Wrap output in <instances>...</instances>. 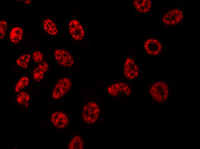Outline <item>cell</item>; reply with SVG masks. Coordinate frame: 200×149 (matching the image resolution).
Instances as JSON below:
<instances>
[{"label":"cell","mask_w":200,"mask_h":149,"mask_svg":"<svg viewBox=\"0 0 200 149\" xmlns=\"http://www.w3.org/2000/svg\"><path fill=\"white\" fill-rule=\"evenodd\" d=\"M169 86L165 82L159 81L153 84L149 90L150 95L155 102L160 103H164L168 97Z\"/></svg>","instance_id":"obj_1"},{"label":"cell","mask_w":200,"mask_h":149,"mask_svg":"<svg viewBox=\"0 0 200 149\" xmlns=\"http://www.w3.org/2000/svg\"><path fill=\"white\" fill-rule=\"evenodd\" d=\"M99 113V106L96 102H88L83 107L82 114L83 120L88 124L93 123L98 119Z\"/></svg>","instance_id":"obj_2"},{"label":"cell","mask_w":200,"mask_h":149,"mask_svg":"<svg viewBox=\"0 0 200 149\" xmlns=\"http://www.w3.org/2000/svg\"><path fill=\"white\" fill-rule=\"evenodd\" d=\"M71 85V81L69 78H64L61 79L54 87L52 97L55 99H61L68 92Z\"/></svg>","instance_id":"obj_3"},{"label":"cell","mask_w":200,"mask_h":149,"mask_svg":"<svg viewBox=\"0 0 200 149\" xmlns=\"http://www.w3.org/2000/svg\"><path fill=\"white\" fill-rule=\"evenodd\" d=\"M184 17L183 12L178 9H174L167 11L164 15L162 21L168 26L176 25L181 22Z\"/></svg>","instance_id":"obj_4"},{"label":"cell","mask_w":200,"mask_h":149,"mask_svg":"<svg viewBox=\"0 0 200 149\" xmlns=\"http://www.w3.org/2000/svg\"><path fill=\"white\" fill-rule=\"evenodd\" d=\"M55 60L60 65L66 68L71 67L74 63L71 54L67 51L61 48L56 49L54 53Z\"/></svg>","instance_id":"obj_5"},{"label":"cell","mask_w":200,"mask_h":149,"mask_svg":"<svg viewBox=\"0 0 200 149\" xmlns=\"http://www.w3.org/2000/svg\"><path fill=\"white\" fill-rule=\"evenodd\" d=\"M42 32L48 36H54L59 32V28L56 20L51 17H46L40 20Z\"/></svg>","instance_id":"obj_6"},{"label":"cell","mask_w":200,"mask_h":149,"mask_svg":"<svg viewBox=\"0 0 200 149\" xmlns=\"http://www.w3.org/2000/svg\"><path fill=\"white\" fill-rule=\"evenodd\" d=\"M69 31L71 37L75 40H81L84 36V28L77 19L74 18L70 21Z\"/></svg>","instance_id":"obj_7"},{"label":"cell","mask_w":200,"mask_h":149,"mask_svg":"<svg viewBox=\"0 0 200 149\" xmlns=\"http://www.w3.org/2000/svg\"><path fill=\"white\" fill-rule=\"evenodd\" d=\"M123 70L125 77L131 80L136 78L139 72L137 65L134 60L130 58H127L125 61Z\"/></svg>","instance_id":"obj_8"},{"label":"cell","mask_w":200,"mask_h":149,"mask_svg":"<svg viewBox=\"0 0 200 149\" xmlns=\"http://www.w3.org/2000/svg\"><path fill=\"white\" fill-rule=\"evenodd\" d=\"M144 47L146 52L151 55L156 56L161 52L162 45L157 39L150 38L145 41Z\"/></svg>","instance_id":"obj_9"},{"label":"cell","mask_w":200,"mask_h":149,"mask_svg":"<svg viewBox=\"0 0 200 149\" xmlns=\"http://www.w3.org/2000/svg\"><path fill=\"white\" fill-rule=\"evenodd\" d=\"M51 121L52 124L59 129L65 128L68 123V117L65 113L60 111L52 113L51 116Z\"/></svg>","instance_id":"obj_10"},{"label":"cell","mask_w":200,"mask_h":149,"mask_svg":"<svg viewBox=\"0 0 200 149\" xmlns=\"http://www.w3.org/2000/svg\"><path fill=\"white\" fill-rule=\"evenodd\" d=\"M107 91L109 94L114 96L123 93L128 95L131 93V90L128 86L123 83H116L111 85L108 87Z\"/></svg>","instance_id":"obj_11"},{"label":"cell","mask_w":200,"mask_h":149,"mask_svg":"<svg viewBox=\"0 0 200 149\" xmlns=\"http://www.w3.org/2000/svg\"><path fill=\"white\" fill-rule=\"evenodd\" d=\"M22 28L19 26H15L11 30L9 35L10 42L14 44H17L22 40L24 35Z\"/></svg>","instance_id":"obj_12"},{"label":"cell","mask_w":200,"mask_h":149,"mask_svg":"<svg viewBox=\"0 0 200 149\" xmlns=\"http://www.w3.org/2000/svg\"><path fill=\"white\" fill-rule=\"evenodd\" d=\"M133 4L134 8L137 11L141 13H145L150 10L152 2L150 0H134Z\"/></svg>","instance_id":"obj_13"},{"label":"cell","mask_w":200,"mask_h":149,"mask_svg":"<svg viewBox=\"0 0 200 149\" xmlns=\"http://www.w3.org/2000/svg\"><path fill=\"white\" fill-rule=\"evenodd\" d=\"M31 60V55L29 53H24L18 56L15 61L16 64L21 68L26 69Z\"/></svg>","instance_id":"obj_14"},{"label":"cell","mask_w":200,"mask_h":149,"mask_svg":"<svg viewBox=\"0 0 200 149\" xmlns=\"http://www.w3.org/2000/svg\"><path fill=\"white\" fill-rule=\"evenodd\" d=\"M84 142L82 138L79 136H74L68 144L69 149H82L84 148Z\"/></svg>","instance_id":"obj_15"},{"label":"cell","mask_w":200,"mask_h":149,"mask_svg":"<svg viewBox=\"0 0 200 149\" xmlns=\"http://www.w3.org/2000/svg\"><path fill=\"white\" fill-rule=\"evenodd\" d=\"M30 99V95L25 91H21L18 94L16 101L18 104L22 107H26L29 103Z\"/></svg>","instance_id":"obj_16"},{"label":"cell","mask_w":200,"mask_h":149,"mask_svg":"<svg viewBox=\"0 0 200 149\" xmlns=\"http://www.w3.org/2000/svg\"><path fill=\"white\" fill-rule=\"evenodd\" d=\"M29 79L26 76L21 78L17 82L14 88L15 92L18 93L22 91L30 83Z\"/></svg>","instance_id":"obj_17"},{"label":"cell","mask_w":200,"mask_h":149,"mask_svg":"<svg viewBox=\"0 0 200 149\" xmlns=\"http://www.w3.org/2000/svg\"><path fill=\"white\" fill-rule=\"evenodd\" d=\"M8 22L5 18L0 20V39H4L8 32Z\"/></svg>","instance_id":"obj_18"},{"label":"cell","mask_w":200,"mask_h":149,"mask_svg":"<svg viewBox=\"0 0 200 149\" xmlns=\"http://www.w3.org/2000/svg\"><path fill=\"white\" fill-rule=\"evenodd\" d=\"M44 72L38 66L34 70L32 73V77L37 82L42 81L44 76Z\"/></svg>","instance_id":"obj_19"},{"label":"cell","mask_w":200,"mask_h":149,"mask_svg":"<svg viewBox=\"0 0 200 149\" xmlns=\"http://www.w3.org/2000/svg\"><path fill=\"white\" fill-rule=\"evenodd\" d=\"M44 56L42 53L39 51H35L31 55V60L34 62L39 64L43 61Z\"/></svg>","instance_id":"obj_20"},{"label":"cell","mask_w":200,"mask_h":149,"mask_svg":"<svg viewBox=\"0 0 200 149\" xmlns=\"http://www.w3.org/2000/svg\"><path fill=\"white\" fill-rule=\"evenodd\" d=\"M37 66L44 73L47 72L49 68L48 63L45 61H43L40 63Z\"/></svg>","instance_id":"obj_21"},{"label":"cell","mask_w":200,"mask_h":149,"mask_svg":"<svg viewBox=\"0 0 200 149\" xmlns=\"http://www.w3.org/2000/svg\"><path fill=\"white\" fill-rule=\"evenodd\" d=\"M31 1V0H24V1H23V3L26 5H28L30 3L32 2Z\"/></svg>","instance_id":"obj_22"}]
</instances>
